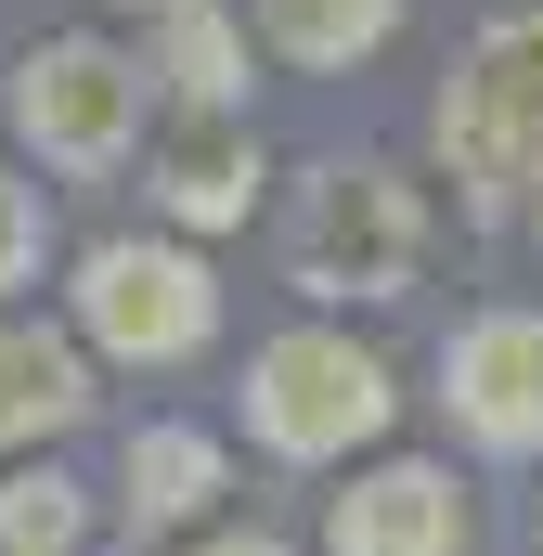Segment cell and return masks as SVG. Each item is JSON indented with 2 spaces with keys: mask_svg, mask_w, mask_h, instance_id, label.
<instances>
[{
  "mask_svg": "<svg viewBox=\"0 0 543 556\" xmlns=\"http://www.w3.org/2000/svg\"><path fill=\"white\" fill-rule=\"evenodd\" d=\"M285 260L311 298H402L414 260H427V207H414L402 168L350 155V168H311L298 220H285Z\"/></svg>",
  "mask_w": 543,
  "mask_h": 556,
  "instance_id": "cell-2",
  "label": "cell"
},
{
  "mask_svg": "<svg viewBox=\"0 0 543 556\" xmlns=\"http://www.w3.org/2000/svg\"><path fill=\"white\" fill-rule=\"evenodd\" d=\"M78 324L117 363H194L207 324H220V285H207V260H181V247H91L78 260Z\"/></svg>",
  "mask_w": 543,
  "mask_h": 556,
  "instance_id": "cell-4",
  "label": "cell"
},
{
  "mask_svg": "<svg viewBox=\"0 0 543 556\" xmlns=\"http://www.w3.org/2000/svg\"><path fill=\"white\" fill-rule=\"evenodd\" d=\"M220 492V440L207 427H142L130 440V531H168Z\"/></svg>",
  "mask_w": 543,
  "mask_h": 556,
  "instance_id": "cell-10",
  "label": "cell"
},
{
  "mask_svg": "<svg viewBox=\"0 0 543 556\" xmlns=\"http://www.w3.org/2000/svg\"><path fill=\"white\" fill-rule=\"evenodd\" d=\"M194 556H285V544H260V531H220V544H194Z\"/></svg>",
  "mask_w": 543,
  "mask_h": 556,
  "instance_id": "cell-15",
  "label": "cell"
},
{
  "mask_svg": "<svg viewBox=\"0 0 543 556\" xmlns=\"http://www.w3.org/2000/svg\"><path fill=\"white\" fill-rule=\"evenodd\" d=\"M155 207L168 220H194V233H220V220H247L260 207V142L233 104H194L181 130L155 142Z\"/></svg>",
  "mask_w": 543,
  "mask_h": 556,
  "instance_id": "cell-8",
  "label": "cell"
},
{
  "mask_svg": "<svg viewBox=\"0 0 543 556\" xmlns=\"http://www.w3.org/2000/svg\"><path fill=\"white\" fill-rule=\"evenodd\" d=\"M155 13H168V0H155Z\"/></svg>",
  "mask_w": 543,
  "mask_h": 556,
  "instance_id": "cell-16",
  "label": "cell"
},
{
  "mask_svg": "<svg viewBox=\"0 0 543 556\" xmlns=\"http://www.w3.org/2000/svg\"><path fill=\"white\" fill-rule=\"evenodd\" d=\"M440 155L479 220H543V13L479 26L466 78L440 91Z\"/></svg>",
  "mask_w": 543,
  "mask_h": 556,
  "instance_id": "cell-1",
  "label": "cell"
},
{
  "mask_svg": "<svg viewBox=\"0 0 543 556\" xmlns=\"http://www.w3.org/2000/svg\"><path fill=\"white\" fill-rule=\"evenodd\" d=\"M453 389V427L479 453H543V311H479L440 363Z\"/></svg>",
  "mask_w": 543,
  "mask_h": 556,
  "instance_id": "cell-6",
  "label": "cell"
},
{
  "mask_svg": "<svg viewBox=\"0 0 543 556\" xmlns=\"http://www.w3.org/2000/svg\"><path fill=\"white\" fill-rule=\"evenodd\" d=\"M168 65H181V91H194V104H233V78H247L233 26H220L207 0H168Z\"/></svg>",
  "mask_w": 543,
  "mask_h": 556,
  "instance_id": "cell-13",
  "label": "cell"
},
{
  "mask_svg": "<svg viewBox=\"0 0 543 556\" xmlns=\"http://www.w3.org/2000/svg\"><path fill=\"white\" fill-rule=\"evenodd\" d=\"M324 556H466V492L440 466H376L324 505Z\"/></svg>",
  "mask_w": 543,
  "mask_h": 556,
  "instance_id": "cell-7",
  "label": "cell"
},
{
  "mask_svg": "<svg viewBox=\"0 0 543 556\" xmlns=\"http://www.w3.org/2000/svg\"><path fill=\"white\" fill-rule=\"evenodd\" d=\"M78 415H91L78 350L39 337V324H0V453H26V440H52V427H78Z\"/></svg>",
  "mask_w": 543,
  "mask_h": 556,
  "instance_id": "cell-9",
  "label": "cell"
},
{
  "mask_svg": "<svg viewBox=\"0 0 543 556\" xmlns=\"http://www.w3.org/2000/svg\"><path fill=\"white\" fill-rule=\"evenodd\" d=\"M376 427H389V363L350 350V337H272L247 363V440L285 453V466H337Z\"/></svg>",
  "mask_w": 543,
  "mask_h": 556,
  "instance_id": "cell-3",
  "label": "cell"
},
{
  "mask_svg": "<svg viewBox=\"0 0 543 556\" xmlns=\"http://www.w3.org/2000/svg\"><path fill=\"white\" fill-rule=\"evenodd\" d=\"M260 26H272L285 65H363L402 26V0H260Z\"/></svg>",
  "mask_w": 543,
  "mask_h": 556,
  "instance_id": "cell-11",
  "label": "cell"
},
{
  "mask_svg": "<svg viewBox=\"0 0 543 556\" xmlns=\"http://www.w3.org/2000/svg\"><path fill=\"white\" fill-rule=\"evenodd\" d=\"M39 233H52V220H39V194H26V181L0 168V298H13V285L39 273Z\"/></svg>",
  "mask_w": 543,
  "mask_h": 556,
  "instance_id": "cell-14",
  "label": "cell"
},
{
  "mask_svg": "<svg viewBox=\"0 0 543 556\" xmlns=\"http://www.w3.org/2000/svg\"><path fill=\"white\" fill-rule=\"evenodd\" d=\"M13 130L52 168H117L142 142V65L104 52V39H39L26 78H13Z\"/></svg>",
  "mask_w": 543,
  "mask_h": 556,
  "instance_id": "cell-5",
  "label": "cell"
},
{
  "mask_svg": "<svg viewBox=\"0 0 543 556\" xmlns=\"http://www.w3.org/2000/svg\"><path fill=\"white\" fill-rule=\"evenodd\" d=\"M0 556H78V479H0Z\"/></svg>",
  "mask_w": 543,
  "mask_h": 556,
  "instance_id": "cell-12",
  "label": "cell"
}]
</instances>
